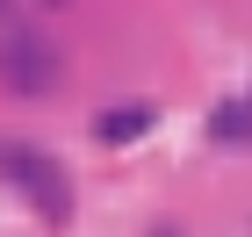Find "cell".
I'll list each match as a JSON object with an SVG mask.
<instances>
[{
  "label": "cell",
  "instance_id": "6da1fadb",
  "mask_svg": "<svg viewBox=\"0 0 252 237\" xmlns=\"http://www.w3.org/2000/svg\"><path fill=\"white\" fill-rule=\"evenodd\" d=\"M0 180H7V187H22V201H29L43 223H72V173H65L51 151L0 137Z\"/></svg>",
  "mask_w": 252,
  "mask_h": 237
},
{
  "label": "cell",
  "instance_id": "277c9868",
  "mask_svg": "<svg viewBox=\"0 0 252 237\" xmlns=\"http://www.w3.org/2000/svg\"><path fill=\"white\" fill-rule=\"evenodd\" d=\"M209 144H252V94L223 101V108L209 115Z\"/></svg>",
  "mask_w": 252,
  "mask_h": 237
},
{
  "label": "cell",
  "instance_id": "7a4b0ae2",
  "mask_svg": "<svg viewBox=\"0 0 252 237\" xmlns=\"http://www.w3.org/2000/svg\"><path fill=\"white\" fill-rule=\"evenodd\" d=\"M58 72H65V58H58V43L43 29H29V22L0 29V86L7 94H51Z\"/></svg>",
  "mask_w": 252,
  "mask_h": 237
},
{
  "label": "cell",
  "instance_id": "3957f363",
  "mask_svg": "<svg viewBox=\"0 0 252 237\" xmlns=\"http://www.w3.org/2000/svg\"><path fill=\"white\" fill-rule=\"evenodd\" d=\"M152 122H158L152 108H108V115H94V137H101V144H137Z\"/></svg>",
  "mask_w": 252,
  "mask_h": 237
}]
</instances>
